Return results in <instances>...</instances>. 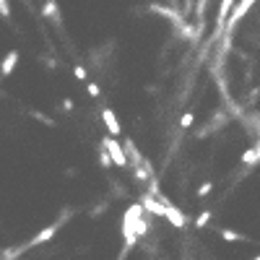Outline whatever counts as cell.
Listing matches in <instances>:
<instances>
[{
  "instance_id": "6da1fadb",
  "label": "cell",
  "mask_w": 260,
  "mask_h": 260,
  "mask_svg": "<svg viewBox=\"0 0 260 260\" xmlns=\"http://www.w3.org/2000/svg\"><path fill=\"white\" fill-rule=\"evenodd\" d=\"M257 3V0H240V3H234V8H232V13L226 16V24H224V31L226 34H232L234 29H237V24L250 13V8Z\"/></svg>"
},
{
  "instance_id": "7a4b0ae2",
  "label": "cell",
  "mask_w": 260,
  "mask_h": 260,
  "mask_svg": "<svg viewBox=\"0 0 260 260\" xmlns=\"http://www.w3.org/2000/svg\"><path fill=\"white\" fill-rule=\"evenodd\" d=\"M102 148L107 151V156H110L112 167H127V159H125L122 143H120L117 138H110V136H104V138H102Z\"/></svg>"
},
{
  "instance_id": "3957f363",
  "label": "cell",
  "mask_w": 260,
  "mask_h": 260,
  "mask_svg": "<svg viewBox=\"0 0 260 260\" xmlns=\"http://www.w3.org/2000/svg\"><path fill=\"white\" fill-rule=\"evenodd\" d=\"M159 201H161V206H164V219L175 226V229H185V224H187V219H185V213L172 203V201H167L164 195H159Z\"/></svg>"
},
{
  "instance_id": "277c9868",
  "label": "cell",
  "mask_w": 260,
  "mask_h": 260,
  "mask_svg": "<svg viewBox=\"0 0 260 260\" xmlns=\"http://www.w3.org/2000/svg\"><path fill=\"white\" fill-rule=\"evenodd\" d=\"M60 226H62V221L57 219L55 224H50V226H45V229H42V232H39V234L34 237V240H29V242H26L24 247H21V250H24V252H26L29 247H39V245H47L50 240H55V237H57V232H60Z\"/></svg>"
},
{
  "instance_id": "5b68a950",
  "label": "cell",
  "mask_w": 260,
  "mask_h": 260,
  "mask_svg": "<svg viewBox=\"0 0 260 260\" xmlns=\"http://www.w3.org/2000/svg\"><path fill=\"white\" fill-rule=\"evenodd\" d=\"M102 120H104V127H107V133H110V138H117V136L122 133V125H120L115 110L104 107V110H102Z\"/></svg>"
},
{
  "instance_id": "8992f818",
  "label": "cell",
  "mask_w": 260,
  "mask_h": 260,
  "mask_svg": "<svg viewBox=\"0 0 260 260\" xmlns=\"http://www.w3.org/2000/svg\"><path fill=\"white\" fill-rule=\"evenodd\" d=\"M138 203H141L143 213L148 211V213H154V216H161V219H164V206H161V201H159V198H154V195H148V192H143Z\"/></svg>"
},
{
  "instance_id": "52a82bcc",
  "label": "cell",
  "mask_w": 260,
  "mask_h": 260,
  "mask_svg": "<svg viewBox=\"0 0 260 260\" xmlns=\"http://www.w3.org/2000/svg\"><path fill=\"white\" fill-rule=\"evenodd\" d=\"M18 60H21V52H18V50H11V52H6L3 62H0V78H8V76L16 71Z\"/></svg>"
},
{
  "instance_id": "ba28073f",
  "label": "cell",
  "mask_w": 260,
  "mask_h": 260,
  "mask_svg": "<svg viewBox=\"0 0 260 260\" xmlns=\"http://www.w3.org/2000/svg\"><path fill=\"white\" fill-rule=\"evenodd\" d=\"M42 16H45L47 21H52V24H60L62 16H60V6H57V0H45V8H42Z\"/></svg>"
},
{
  "instance_id": "9c48e42d",
  "label": "cell",
  "mask_w": 260,
  "mask_h": 260,
  "mask_svg": "<svg viewBox=\"0 0 260 260\" xmlns=\"http://www.w3.org/2000/svg\"><path fill=\"white\" fill-rule=\"evenodd\" d=\"M219 234H221V240H226V242H245V240H247L245 234H240V232H232V229H221Z\"/></svg>"
},
{
  "instance_id": "30bf717a",
  "label": "cell",
  "mask_w": 260,
  "mask_h": 260,
  "mask_svg": "<svg viewBox=\"0 0 260 260\" xmlns=\"http://www.w3.org/2000/svg\"><path fill=\"white\" fill-rule=\"evenodd\" d=\"M257 161H260V156H257V151H255V146H252V148H247L245 154H242V164H245V167H255Z\"/></svg>"
},
{
  "instance_id": "8fae6325",
  "label": "cell",
  "mask_w": 260,
  "mask_h": 260,
  "mask_svg": "<svg viewBox=\"0 0 260 260\" xmlns=\"http://www.w3.org/2000/svg\"><path fill=\"white\" fill-rule=\"evenodd\" d=\"M211 208H206V211H201V216H195V229H203L208 221H211Z\"/></svg>"
},
{
  "instance_id": "7c38bea8",
  "label": "cell",
  "mask_w": 260,
  "mask_h": 260,
  "mask_svg": "<svg viewBox=\"0 0 260 260\" xmlns=\"http://www.w3.org/2000/svg\"><path fill=\"white\" fill-rule=\"evenodd\" d=\"M192 122H195V115H192V112H185V115H182V120H180V127H182V130H187Z\"/></svg>"
},
{
  "instance_id": "4fadbf2b",
  "label": "cell",
  "mask_w": 260,
  "mask_h": 260,
  "mask_svg": "<svg viewBox=\"0 0 260 260\" xmlns=\"http://www.w3.org/2000/svg\"><path fill=\"white\" fill-rule=\"evenodd\" d=\"M99 164H102L104 169H110V167H112V161H110V156H107V151H104L102 146H99Z\"/></svg>"
},
{
  "instance_id": "5bb4252c",
  "label": "cell",
  "mask_w": 260,
  "mask_h": 260,
  "mask_svg": "<svg viewBox=\"0 0 260 260\" xmlns=\"http://www.w3.org/2000/svg\"><path fill=\"white\" fill-rule=\"evenodd\" d=\"M211 190H213V182H203V185L198 187V198H206V195H211Z\"/></svg>"
},
{
  "instance_id": "9a60e30c",
  "label": "cell",
  "mask_w": 260,
  "mask_h": 260,
  "mask_svg": "<svg viewBox=\"0 0 260 260\" xmlns=\"http://www.w3.org/2000/svg\"><path fill=\"white\" fill-rule=\"evenodd\" d=\"M86 91H89V96H99L102 94V89H99V83H86Z\"/></svg>"
},
{
  "instance_id": "2e32d148",
  "label": "cell",
  "mask_w": 260,
  "mask_h": 260,
  "mask_svg": "<svg viewBox=\"0 0 260 260\" xmlns=\"http://www.w3.org/2000/svg\"><path fill=\"white\" fill-rule=\"evenodd\" d=\"M206 8H208V0H198V6H195V13H198V18H201V21H203Z\"/></svg>"
},
{
  "instance_id": "e0dca14e",
  "label": "cell",
  "mask_w": 260,
  "mask_h": 260,
  "mask_svg": "<svg viewBox=\"0 0 260 260\" xmlns=\"http://www.w3.org/2000/svg\"><path fill=\"white\" fill-rule=\"evenodd\" d=\"M0 16H3V18H11V6H8V0H0Z\"/></svg>"
},
{
  "instance_id": "ac0fdd59",
  "label": "cell",
  "mask_w": 260,
  "mask_h": 260,
  "mask_svg": "<svg viewBox=\"0 0 260 260\" xmlns=\"http://www.w3.org/2000/svg\"><path fill=\"white\" fill-rule=\"evenodd\" d=\"M73 73H76V78H78V81H86V68H83V65H76Z\"/></svg>"
},
{
  "instance_id": "d6986e66",
  "label": "cell",
  "mask_w": 260,
  "mask_h": 260,
  "mask_svg": "<svg viewBox=\"0 0 260 260\" xmlns=\"http://www.w3.org/2000/svg\"><path fill=\"white\" fill-rule=\"evenodd\" d=\"M31 117H37V120H42V122H45V125H55V120H50V117H45V115H42V112H31Z\"/></svg>"
},
{
  "instance_id": "ffe728a7",
  "label": "cell",
  "mask_w": 260,
  "mask_h": 260,
  "mask_svg": "<svg viewBox=\"0 0 260 260\" xmlns=\"http://www.w3.org/2000/svg\"><path fill=\"white\" fill-rule=\"evenodd\" d=\"M73 104H76L73 99H62V110H65V112H71V110H73Z\"/></svg>"
},
{
  "instance_id": "44dd1931",
  "label": "cell",
  "mask_w": 260,
  "mask_h": 260,
  "mask_svg": "<svg viewBox=\"0 0 260 260\" xmlns=\"http://www.w3.org/2000/svg\"><path fill=\"white\" fill-rule=\"evenodd\" d=\"M167 3H172V6H177V0H167Z\"/></svg>"
},
{
  "instance_id": "7402d4cb",
  "label": "cell",
  "mask_w": 260,
  "mask_h": 260,
  "mask_svg": "<svg viewBox=\"0 0 260 260\" xmlns=\"http://www.w3.org/2000/svg\"><path fill=\"white\" fill-rule=\"evenodd\" d=\"M252 260H260V255H255V257H252Z\"/></svg>"
}]
</instances>
